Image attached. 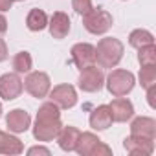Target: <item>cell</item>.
I'll use <instances>...</instances> for the list:
<instances>
[{
    "mask_svg": "<svg viewBox=\"0 0 156 156\" xmlns=\"http://www.w3.org/2000/svg\"><path fill=\"white\" fill-rule=\"evenodd\" d=\"M61 127H62L61 108L51 101L42 103L39 107V112H37V118H35L33 138L37 141H51V140L57 138Z\"/></svg>",
    "mask_w": 156,
    "mask_h": 156,
    "instance_id": "6da1fadb",
    "label": "cell"
},
{
    "mask_svg": "<svg viewBox=\"0 0 156 156\" xmlns=\"http://www.w3.org/2000/svg\"><path fill=\"white\" fill-rule=\"evenodd\" d=\"M123 51H125V46L119 39L105 37L96 46V62L99 68H110L112 70L123 59Z\"/></svg>",
    "mask_w": 156,
    "mask_h": 156,
    "instance_id": "7a4b0ae2",
    "label": "cell"
},
{
    "mask_svg": "<svg viewBox=\"0 0 156 156\" xmlns=\"http://www.w3.org/2000/svg\"><path fill=\"white\" fill-rule=\"evenodd\" d=\"M105 85H107V90L114 98H123V96H127V94L132 92V88L136 85V77H134L132 72L118 68V70H112L107 75Z\"/></svg>",
    "mask_w": 156,
    "mask_h": 156,
    "instance_id": "3957f363",
    "label": "cell"
},
{
    "mask_svg": "<svg viewBox=\"0 0 156 156\" xmlns=\"http://www.w3.org/2000/svg\"><path fill=\"white\" fill-rule=\"evenodd\" d=\"M114 24V19L112 15L107 11V9H101V8H92L87 15H83V26L88 33L92 35H103L107 33Z\"/></svg>",
    "mask_w": 156,
    "mask_h": 156,
    "instance_id": "277c9868",
    "label": "cell"
},
{
    "mask_svg": "<svg viewBox=\"0 0 156 156\" xmlns=\"http://www.w3.org/2000/svg\"><path fill=\"white\" fill-rule=\"evenodd\" d=\"M24 88L30 96H33L37 99L46 98L50 88H51L50 75L46 72H28V77L24 81Z\"/></svg>",
    "mask_w": 156,
    "mask_h": 156,
    "instance_id": "5b68a950",
    "label": "cell"
},
{
    "mask_svg": "<svg viewBox=\"0 0 156 156\" xmlns=\"http://www.w3.org/2000/svg\"><path fill=\"white\" fill-rule=\"evenodd\" d=\"M79 88L83 92H99L103 87H105V73L101 68H98L96 64L92 66H87L81 70V75H79Z\"/></svg>",
    "mask_w": 156,
    "mask_h": 156,
    "instance_id": "8992f818",
    "label": "cell"
},
{
    "mask_svg": "<svg viewBox=\"0 0 156 156\" xmlns=\"http://www.w3.org/2000/svg\"><path fill=\"white\" fill-rule=\"evenodd\" d=\"M24 90V83L20 79V73H4L0 75V98L6 101L17 99Z\"/></svg>",
    "mask_w": 156,
    "mask_h": 156,
    "instance_id": "52a82bcc",
    "label": "cell"
},
{
    "mask_svg": "<svg viewBox=\"0 0 156 156\" xmlns=\"http://www.w3.org/2000/svg\"><path fill=\"white\" fill-rule=\"evenodd\" d=\"M48 96H50V101L55 103L62 110H68V108L75 107V103H77V92L72 85H57V87L50 88Z\"/></svg>",
    "mask_w": 156,
    "mask_h": 156,
    "instance_id": "ba28073f",
    "label": "cell"
},
{
    "mask_svg": "<svg viewBox=\"0 0 156 156\" xmlns=\"http://www.w3.org/2000/svg\"><path fill=\"white\" fill-rule=\"evenodd\" d=\"M70 53H72L73 64L79 70L96 64V46H92L90 42H77V44H73Z\"/></svg>",
    "mask_w": 156,
    "mask_h": 156,
    "instance_id": "9c48e42d",
    "label": "cell"
},
{
    "mask_svg": "<svg viewBox=\"0 0 156 156\" xmlns=\"http://www.w3.org/2000/svg\"><path fill=\"white\" fill-rule=\"evenodd\" d=\"M123 147L132 156H151L154 152V140L141 136H129L123 141Z\"/></svg>",
    "mask_w": 156,
    "mask_h": 156,
    "instance_id": "30bf717a",
    "label": "cell"
},
{
    "mask_svg": "<svg viewBox=\"0 0 156 156\" xmlns=\"http://www.w3.org/2000/svg\"><path fill=\"white\" fill-rule=\"evenodd\" d=\"M6 125L11 132L15 134H20V132H26L30 127H31V116L24 110V108H13L8 112L6 116Z\"/></svg>",
    "mask_w": 156,
    "mask_h": 156,
    "instance_id": "8fae6325",
    "label": "cell"
},
{
    "mask_svg": "<svg viewBox=\"0 0 156 156\" xmlns=\"http://www.w3.org/2000/svg\"><path fill=\"white\" fill-rule=\"evenodd\" d=\"M48 28H50V35L57 41H61V39L68 37V33H70V28H72L70 17L64 11H55L51 15V19L48 20Z\"/></svg>",
    "mask_w": 156,
    "mask_h": 156,
    "instance_id": "7c38bea8",
    "label": "cell"
},
{
    "mask_svg": "<svg viewBox=\"0 0 156 156\" xmlns=\"http://www.w3.org/2000/svg\"><path fill=\"white\" fill-rule=\"evenodd\" d=\"M108 108H110V114H112V121H118V123H125V121L132 119V116H134V105L125 96L116 98L108 105Z\"/></svg>",
    "mask_w": 156,
    "mask_h": 156,
    "instance_id": "4fadbf2b",
    "label": "cell"
},
{
    "mask_svg": "<svg viewBox=\"0 0 156 156\" xmlns=\"http://www.w3.org/2000/svg\"><path fill=\"white\" fill-rule=\"evenodd\" d=\"M130 136H141V138L154 140V136H156V121L152 118H147V116L134 118L132 123H130Z\"/></svg>",
    "mask_w": 156,
    "mask_h": 156,
    "instance_id": "5bb4252c",
    "label": "cell"
},
{
    "mask_svg": "<svg viewBox=\"0 0 156 156\" xmlns=\"http://www.w3.org/2000/svg\"><path fill=\"white\" fill-rule=\"evenodd\" d=\"M88 123H90V127H92L94 130H107V129L112 125V114H110L108 105H99V107H96V108L90 112Z\"/></svg>",
    "mask_w": 156,
    "mask_h": 156,
    "instance_id": "9a60e30c",
    "label": "cell"
},
{
    "mask_svg": "<svg viewBox=\"0 0 156 156\" xmlns=\"http://www.w3.org/2000/svg\"><path fill=\"white\" fill-rule=\"evenodd\" d=\"M79 134H81V130L77 129V127H72V125H68V127H61V130H59V134H57V143H59V147L62 149V151H66V152H72V151H75V145H77V140H79Z\"/></svg>",
    "mask_w": 156,
    "mask_h": 156,
    "instance_id": "2e32d148",
    "label": "cell"
},
{
    "mask_svg": "<svg viewBox=\"0 0 156 156\" xmlns=\"http://www.w3.org/2000/svg\"><path fill=\"white\" fill-rule=\"evenodd\" d=\"M22 151H24V145L17 136H11L4 130H0V154L15 156V154H20Z\"/></svg>",
    "mask_w": 156,
    "mask_h": 156,
    "instance_id": "e0dca14e",
    "label": "cell"
},
{
    "mask_svg": "<svg viewBox=\"0 0 156 156\" xmlns=\"http://www.w3.org/2000/svg\"><path fill=\"white\" fill-rule=\"evenodd\" d=\"M99 141L101 140L94 132H81L79 140H77V145H75V151H77V154H81V156H92L94 149L98 147Z\"/></svg>",
    "mask_w": 156,
    "mask_h": 156,
    "instance_id": "ac0fdd59",
    "label": "cell"
},
{
    "mask_svg": "<svg viewBox=\"0 0 156 156\" xmlns=\"http://www.w3.org/2000/svg\"><path fill=\"white\" fill-rule=\"evenodd\" d=\"M26 26L30 31H42L44 28H48V15L42 9H31L26 17Z\"/></svg>",
    "mask_w": 156,
    "mask_h": 156,
    "instance_id": "d6986e66",
    "label": "cell"
},
{
    "mask_svg": "<svg viewBox=\"0 0 156 156\" xmlns=\"http://www.w3.org/2000/svg\"><path fill=\"white\" fill-rule=\"evenodd\" d=\"M129 44L132 46V48H136V50H140V48H143V46H149V44H154V35L149 31V30H134V31H130V35H129Z\"/></svg>",
    "mask_w": 156,
    "mask_h": 156,
    "instance_id": "ffe728a7",
    "label": "cell"
},
{
    "mask_svg": "<svg viewBox=\"0 0 156 156\" xmlns=\"http://www.w3.org/2000/svg\"><path fill=\"white\" fill-rule=\"evenodd\" d=\"M11 66H13V72H17V73H28V72H31L33 59H31L30 51H19V53H15V57L11 61Z\"/></svg>",
    "mask_w": 156,
    "mask_h": 156,
    "instance_id": "44dd1931",
    "label": "cell"
},
{
    "mask_svg": "<svg viewBox=\"0 0 156 156\" xmlns=\"http://www.w3.org/2000/svg\"><path fill=\"white\" fill-rule=\"evenodd\" d=\"M138 62L140 66H154L156 64V46L149 44L138 50Z\"/></svg>",
    "mask_w": 156,
    "mask_h": 156,
    "instance_id": "7402d4cb",
    "label": "cell"
},
{
    "mask_svg": "<svg viewBox=\"0 0 156 156\" xmlns=\"http://www.w3.org/2000/svg\"><path fill=\"white\" fill-rule=\"evenodd\" d=\"M140 85H141V88H151V87H154L156 85V64L154 66H141V70H140Z\"/></svg>",
    "mask_w": 156,
    "mask_h": 156,
    "instance_id": "603a6c76",
    "label": "cell"
},
{
    "mask_svg": "<svg viewBox=\"0 0 156 156\" xmlns=\"http://www.w3.org/2000/svg\"><path fill=\"white\" fill-rule=\"evenodd\" d=\"M72 8L77 15H87L94 8V4L92 0H72Z\"/></svg>",
    "mask_w": 156,
    "mask_h": 156,
    "instance_id": "cb8c5ba5",
    "label": "cell"
},
{
    "mask_svg": "<svg viewBox=\"0 0 156 156\" xmlns=\"http://www.w3.org/2000/svg\"><path fill=\"white\" fill-rule=\"evenodd\" d=\"M110 154H112V149H110L107 143L99 141V143H98V147L94 149V154H92V156H110Z\"/></svg>",
    "mask_w": 156,
    "mask_h": 156,
    "instance_id": "d4e9b609",
    "label": "cell"
},
{
    "mask_svg": "<svg viewBox=\"0 0 156 156\" xmlns=\"http://www.w3.org/2000/svg\"><path fill=\"white\" fill-rule=\"evenodd\" d=\"M28 154L30 156H33V154H44V156H50V149H46V147H31L30 151H28Z\"/></svg>",
    "mask_w": 156,
    "mask_h": 156,
    "instance_id": "484cf974",
    "label": "cell"
},
{
    "mask_svg": "<svg viewBox=\"0 0 156 156\" xmlns=\"http://www.w3.org/2000/svg\"><path fill=\"white\" fill-rule=\"evenodd\" d=\"M8 59V44L4 39H0V62Z\"/></svg>",
    "mask_w": 156,
    "mask_h": 156,
    "instance_id": "4316f807",
    "label": "cell"
},
{
    "mask_svg": "<svg viewBox=\"0 0 156 156\" xmlns=\"http://www.w3.org/2000/svg\"><path fill=\"white\" fill-rule=\"evenodd\" d=\"M147 103H149V107H151V108H154V107H156V105H154V87L147 88Z\"/></svg>",
    "mask_w": 156,
    "mask_h": 156,
    "instance_id": "83f0119b",
    "label": "cell"
},
{
    "mask_svg": "<svg viewBox=\"0 0 156 156\" xmlns=\"http://www.w3.org/2000/svg\"><path fill=\"white\" fill-rule=\"evenodd\" d=\"M11 0H0V13H4V11H9L11 9Z\"/></svg>",
    "mask_w": 156,
    "mask_h": 156,
    "instance_id": "f1b7e54d",
    "label": "cell"
},
{
    "mask_svg": "<svg viewBox=\"0 0 156 156\" xmlns=\"http://www.w3.org/2000/svg\"><path fill=\"white\" fill-rule=\"evenodd\" d=\"M6 31H8V19H6L2 13H0V35L6 33Z\"/></svg>",
    "mask_w": 156,
    "mask_h": 156,
    "instance_id": "f546056e",
    "label": "cell"
},
{
    "mask_svg": "<svg viewBox=\"0 0 156 156\" xmlns=\"http://www.w3.org/2000/svg\"><path fill=\"white\" fill-rule=\"evenodd\" d=\"M0 118H2V103H0Z\"/></svg>",
    "mask_w": 156,
    "mask_h": 156,
    "instance_id": "4dcf8cb0",
    "label": "cell"
},
{
    "mask_svg": "<svg viewBox=\"0 0 156 156\" xmlns=\"http://www.w3.org/2000/svg\"><path fill=\"white\" fill-rule=\"evenodd\" d=\"M11 2H24V0H11Z\"/></svg>",
    "mask_w": 156,
    "mask_h": 156,
    "instance_id": "1f68e13d",
    "label": "cell"
}]
</instances>
